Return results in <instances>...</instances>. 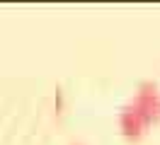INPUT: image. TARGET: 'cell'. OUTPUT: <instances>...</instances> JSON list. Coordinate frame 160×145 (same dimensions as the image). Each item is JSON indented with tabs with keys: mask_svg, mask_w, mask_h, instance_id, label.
Returning <instances> with one entry per match:
<instances>
[{
	"mask_svg": "<svg viewBox=\"0 0 160 145\" xmlns=\"http://www.w3.org/2000/svg\"><path fill=\"white\" fill-rule=\"evenodd\" d=\"M133 104L146 114L148 121H153L155 116H160V92H158V87L150 85V82H143L138 87L136 97H133Z\"/></svg>",
	"mask_w": 160,
	"mask_h": 145,
	"instance_id": "cell-1",
	"label": "cell"
},
{
	"mask_svg": "<svg viewBox=\"0 0 160 145\" xmlns=\"http://www.w3.org/2000/svg\"><path fill=\"white\" fill-rule=\"evenodd\" d=\"M148 123H150V121L146 118V114H143V111H141L133 102H131V104H126V106L119 111V126L124 128V133H126V135H138Z\"/></svg>",
	"mask_w": 160,
	"mask_h": 145,
	"instance_id": "cell-2",
	"label": "cell"
}]
</instances>
